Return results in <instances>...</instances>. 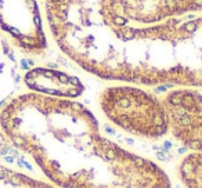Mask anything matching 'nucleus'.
Segmentation results:
<instances>
[{"instance_id":"1","label":"nucleus","mask_w":202,"mask_h":188,"mask_svg":"<svg viewBox=\"0 0 202 188\" xmlns=\"http://www.w3.org/2000/svg\"><path fill=\"white\" fill-rule=\"evenodd\" d=\"M0 129L60 188H172L159 165L104 137L74 98L20 94L0 109Z\"/></svg>"},{"instance_id":"2","label":"nucleus","mask_w":202,"mask_h":188,"mask_svg":"<svg viewBox=\"0 0 202 188\" xmlns=\"http://www.w3.org/2000/svg\"><path fill=\"white\" fill-rule=\"evenodd\" d=\"M55 44L86 72L140 86L202 87V17L152 25L58 24Z\"/></svg>"},{"instance_id":"3","label":"nucleus","mask_w":202,"mask_h":188,"mask_svg":"<svg viewBox=\"0 0 202 188\" xmlns=\"http://www.w3.org/2000/svg\"><path fill=\"white\" fill-rule=\"evenodd\" d=\"M47 25H152L202 11V0H43Z\"/></svg>"},{"instance_id":"4","label":"nucleus","mask_w":202,"mask_h":188,"mask_svg":"<svg viewBox=\"0 0 202 188\" xmlns=\"http://www.w3.org/2000/svg\"><path fill=\"white\" fill-rule=\"evenodd\" d=\"M98 102L104 115L129 134L158 140L169 133L162 100L137 84L107 87L101 91Z\"/></svg>"},{"instance_id":"5","label":"nucleus","mask_w":202,"mask_h":188,"mask_svg":"<svg viewBox=\"0 0 202 188\" xmlns=\"http://www.w3.org/2000/svg\"><path fill=\"white\" fill-rule=\"evenodd\" d=\"M0 32L29 55L47 50V36L37 0H0Z\"/></svg>"},{"instance_id":"6","label":"nucleus","mask_w":202,"mask_h":188,"mask_svg":"<svg viewBox=\"0 0 202 188\" xmlns=\"http://www.w3.org/2000/svg\"><path fill=\"white\" fill-rule=\"evenodd\" d=\"M172 136L192 152H202V94L194 87L170 90L162 98Z\"/></svg>"},{"instance_id":"7","label":"nucleus","mask_w":202,"mask_h":188,"mask_svg":"<svg viewBox=\"0 0 202 188\" xmlns=\"http://www.w3.org/2000/svg\"><path fill=\"white\" fill-rule=\"evenodd\" d=\"M25 83L36 93L62 98H75L83 93V84L78 79L54 69H32L27 73Z\"/></svg>"},{"instance_id":"8","label":"nucleus","mask_w":202,"mask_h":188,"mask_svg":"<svg viewBox=\"0 0 202 188\" xmlns=\"http://www.w3.org/2000/svg\"><path fill=\"white\" fill-rule=\"evenodd\" d=\"M15 62L10 42L0 32V109L15 86Z\"/></svg>"},{"instance_id":"9","label":"nucleus","mask_w":202,"mask_h":188,"mask_svg":"<svg viewBox=\"0 0 202 188\" xmlns=\"http://www.w3.org/2000/svg\"><path fill=\"white\" fill-rule=\"evenodd\" d=\"M177 173L187 188H202V152L187 155L179 165Z\"/></svg>"}]
</instances>
